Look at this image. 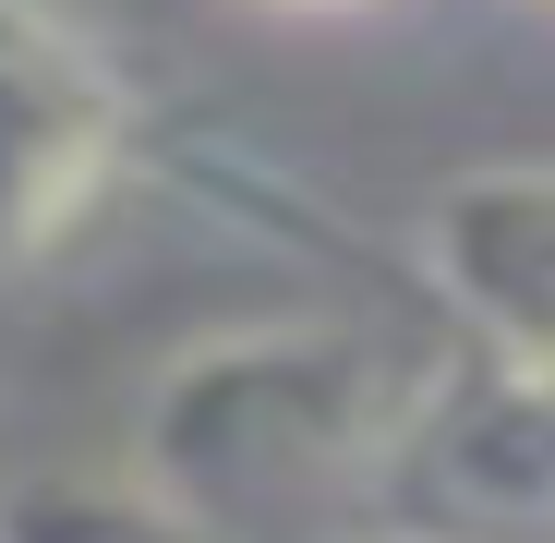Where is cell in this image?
<instances>
[{"label": "cell", "instance_id": "6da1fadb", "mask_svg": "<svg viewBox=\"0 0 555 543\" xmlns=\"http://www.w3.org/2000/svg\"><path fill=\"white\" fill-rule=\"evenodd\" d=\"M423 375L362 338V326H218L145 387V483L194 507L206 531L291 519L302 495L375 471Z\"/></svg>", "mask_w": 555, "mask_h": 543}, {"label": "cell", "instance_id": "7a4b0ae2", "mask_svg": "<svg viewBox=\"0 0 555 543\" xmlns=\"http://www.w3.org/2000/svg\"><path fill=\"white\" fill-rule=\"evenodd\" d=\"M387 519L435 543H555V375L543 362H459L423 375L399 435L375 447Z\"/></svg>", "mask_w": 555, "mask_h": 543}, {"label": "cell", "instance_id": "3957f363", "mask_svg": "<svg viewBox=\"0 0 555 543\" xmlns=\"http://www.w3.org/2000/svg\"><path fill=\"white\" fill-rule=\"evenodd\" d=\"M133 145L121 61L49 0H0V266H37Z\"/></svg>", "mask_w": 555, "mask_h": 543}, {"label": "cell", "instance_id": "277c9868", "mask_svg": "<svg viewBox=\"0 0 555 543\" xmlns=\"http://www.w3.org/2000/svg\"><path fill=\"white\" fill-rule=\"evenodd\" d=\"M435 290L459 302L483 350L555 375V157L472 169L435 194Z\"/></svg>", "mask_w": 555, "mask_h": 543}, {"label": "cell", "instance_id": "5b68a950", "mask_svg": "<svg viewBox=\"0 0 555 543\" xmlns=\"http://www.w3.org/2000/svg\"><path fill=\"white\" fill-rule=\"evenodd\" d=\"M0 543H230V531L169 507L145 471H25L0 495Z\"/></svg>", "mask_w": 555, "mask_h": 543}, {"label": "cell", "instance_id": "8992f818", "mask_svg": "<svg viewBox=\"0 0 555 543\" xmlns=\"http://www.w3.org/2000/svg\"><path fill=\"white\" fill-rule=\"evenodd\" d=\"M326 543H435V531H411V519H350V531H326Z\"/></svg>", "mask_w": 555, "mask_h": 543}, {"label": "cell", "instance_id": "52a82bcc", "mask_svg": "<svg viewBox=\"0 0 555 543\" xmlns=\"http://www.w3.org/2000/svg\"><path fill=\"white\" fill-rule=\"evenodd\" d=\"M291 13H350V0H291Z\"/></svg>", "mask_w": 555, "mask_h": 543}]
</instances>
